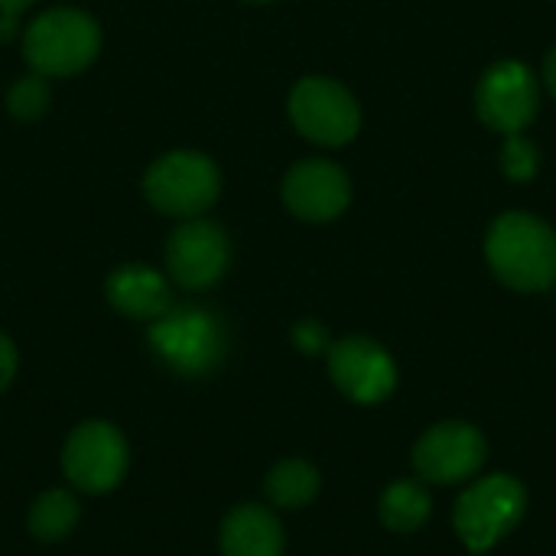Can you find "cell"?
<instances>
[{
	"label": "cell",
	"instance_id": "2e32d148",
	"mask_svg": "<svg viewBox=\"0 0 556 556\" xmlns=\"http://www.w3.org/2000/svg\"><path fill=\"white\" fill-rule=\"evenodd\" d=\"M319 489H323L319 469L309 459H300V456L280 459L264 479V495L280 511H303L306 505L316 502Z\"/></svg>",
	"mask_w": 556,
	"mask_h": 556
},
{
	"label": "cell",
	"instance_id": "52a82bcc",
	"mask_svg": "<svg viewBox=\"0 0 556 556\" xmlns=\"http://www.w3.org/2000/svg\"><path fill=\"white\" fill-rule=\"evenodd\" d=\"M476 114L502 137L525 134L541 114V75L521 59L492 62L476 85Z\"/></svg>",
	"mask_w": 556,
	"mask_h": 556
},
{
	"label": "cell",
	"instance_id": "7c38bea8",
	"mask_svg": "<svg viewBox=\"0 0 556 556\" xmlns=\"http://www.w3.org/2000/svg\"><path fill=\"white\" fill-rule=\"evenodd\" d=\"M352 202L349 173L323 156L300 160L283 176V205L303 222H332Z\"/></svg>",
	"mask_w": 556,
	"mask_h": 556
},
{
	"label": "cell",
	"instance_id": "d4e9b609",
	"mask_svg": "<svg viewBox=\"0 0 556 556\" xmlns=\"http://www.w3.org/2000/svg\"><path fill=\"white\" fill-rule=\"evenodd\" d=\"M554 3H556V0H554Z\"/></svg>",
	"mask_w": 556,
	"mask_h": 556
},
{
	"label": "cell",
	"instance_id": "8fae6325",
	"mask_svg": "<svg viewBox=\"0 0 556 556\" xmlns=\"http://www.w3.org/2000/svg\"><path fill=\"white\" fill-rule=\"evenodd\" d=\"M228 257H231L228 235L205 218L182 222L166 244L169 277L186 290H205L218 283L228 270Z\"/></svg>",
	"mask_w": 556,
	"mask_h": 556
},
{
	"label": "cell",
	"instance_id": "ba28073f",
	"mask_svg": "<svg viewBox=\"0 0 556 556\" xmlns=\"http://www.w3.org/2000/svg\"><path fill=\"white\" fill-rule=\"evenodd\" d=\"M489 459L485 433L469 420H440L420 433L410 463L427 485H466Z\"/></svg>",
	"mask_w": 556,
	"mask_h": 556
},
{
	"label": "cell",
	"instance_id": "6da1fadb",
	"mask_svg": "<svg viewBox=\"0 0 556 556\" xmlns=\"http://www.w3.org/2000/svg\"><path fill=\"white\" fill-rule=\"evenodd\" d=\"M485 261L515 293L556 287V228L534 212H502L485 231Z\"/></svg>",
	"mask_w": 556,
	"mask_h": 556
},
{
	"label": "cell",
	"instance_id": "7a4b0ae2",
	"mask_svg": "<svg viewBox=\"0 0 556 556\" xmlns=\"http://www.w3.org/2000/svg\"><path fill=\"white\" fill-rule=\"evenodd\" d=\"M528 511V489L518 476L492 472L476 476L463 485L456 508H453V528L456 538L469 554L482 556L495 551L521 521Z\"/></svg>",
	"mask_w": 556,
	"mask_h": 556
},
{
	"label": "cell",
	"instance_id": "d6986e66",
	"mask_svg": "<svg viewBox=\"0 0 556 556\" xmlns=\"http://www.w3.org/2000/svg\"><path fill=\"white\" fill-rule=\"evenodd\" d=\"M46 104H49V85H46L42 75H26V78H20V81L10 88V94H7V108H10V114L20 117V121H36V117L46 111Z\"/></svg>",
	"mask_w": 556,
	"mask_h": 556
},
{
	"label": "cell",
	"instance_id": "44dd1931",
	"mask_svg": "<svg viewBox=\"0 0 556 556\" xmlns=\"http://www.w3.org/2000/svg\"><path fill=\"white\" fill-rule=\"evenodd\" d=\"M33 3L36 0H0V39H13L20 13Z\"/></svg>",
	"mask_w": 556,
	"mask_h": 556
},
{
	"label": "cell",
	"instance_id": "ac0fdd59",
	"mask_svg": "<svg viewBox=\"0 0 556 556\" xmlns=\"http://www.w3.org/2000/svg\"><path fill=\"white\" fill-rule=\"evenodd\" d=\"M498 166H502L505 179L525 186L541 173V147L525 134H508V137H502Z\"/></svg>",
	"mask_w": 556,
	"mask_h": 556
},
{
	"label": "cell",
	"instance_id": "603a6c76",
	"mask_svg": "<svg viewBox=\"0 0 556 556\" xmlns=\"http://www.w3.org/2000/svg\"><path fill=\"white\" fill-rule=\"evenodd\" d=\"M541 85L547 88V94L556 101V42L544 52V62H541Z\"/></svg>",
	"mask_w": 556,
	"mask_h": 556
},
{
	"label": "cell",
	"instance_id": "4fadbf2b",
	"mask_svg": "<svg viewBox=\"0 0 556 556\" xmlns=\"http://www.w3.org/2000/svg\"><path fill=\"white\" fill-rule=\"evenodd\" d=\"M108 303L127 316V319H140V323H153L160 319L169 306H173V293L163 274H156L147 264H124L117 267L108 283H104Z\"/></svg>",
	"mask_w": 556,
	"mask_h": 556
},
{
	"label": "cell",
	"instance_id": "9a60e30c",
	"mask_svg": "<svg viewBox=\"0 0 556 556\" xmlns=\"http://www.w3.org/2000/svg\"><path fill=\"white\" fill-rule=\"evenodd\" d=\"M433 515V495L424 479H394L378 498V518L391 534H417Z\"/></svg>",
	"mask_w": 556,
	"mask_h": 556
},
{
	"label": "cell",
	"instance_id": "ffe728a7",
	"mask_svg": "<svg viewBox=\"0 0 556 556\" xmlns=\"http://www.w3.org/2000/svg\"><path fill=\"white\" fill-rule=\"evenodd\" d=\"M290 339H293V345L303 352V355H319V352H326L332 342H329V332H326V326L323 323H316V319H303V323H296L293 326V332H290Z\"/></svg>",
	"mask_w": 556,
	"mask_h": 556
},
{
	"label": "cell",
	"instance_id": "9c48e42d",
	"mask_svg": "<svg viewBox=\"0 0 556 556\" xmlns=\"http://www.w3.org/2000/svg\"><path fill=\"white\" fill-rule=\"evenodd\" d=\"M130 469V446L108 420L78 424L62 446V472L85 495L114 492Z\"/></svg>",
	"mask_w": 556,
	"mask_h": 556
},
{
	"label": "cell",
	"instance_id": "cb8c5ba5",
	"mask_svg": "<svg viewBox=\"0 0 556 556\" xmlns=\"http://www.w3.org/2000/svg\"><path fill=\"white\" fill-rule=\"evenodd\" d=\"M248 3H274V0H248Z\"/></svg>",
	"mask_w": 556,
	"mask_h": 556
},
{
	"label": "cell",
	"instance_id": "7402d4cb",
	"mask_svg": "<svg viewBox=\"0 0 556 556\" xmlns=\"http://www.w3.org/2000/svg\"><path fill=\"white\" fill-rule=\"evenodd\" d=\"M16 378V345L0 332V394L13 384Z\"/></svg>",
	"mask_w": 556,
	"mask_h": 556
},
{
	"label": "cell",
	"instance_id": "277c9868",
	"mask_svg": "<svg viewBox=\"0 0 556 556\" xmlns=\"http://www.w3.org/2000/svg\"><path fill=\"white\" fill-rule=\"evenodd\" d=\"M150 345L176 375L202 378L212 375L225 355V329L199 306H169L150 323Z\"/></svg>",
	"mask_w": 556,
	"mask_h": 556
},
{
	"label": "cell",
	"instance_id": "30bf717a",
	"mask_svg": "<svg viewBox=\"0 0 556 556\" xmlns=\"http://www.w3.org/2000/svg\"><path fill=\"white\" fill-rule=\"evenodd\" d=\"M326 368L339 394L352 404L375 407L397 391V362L368 336H345L326 349Z\"/></svg>",
	"mask_w": 556,
	"mask_h": 556
},
{
	"label": "cell",
	"instance_id": "3957f363",
	"mask_svg": "<svg viewBox=\"0 0 556 556\" xmlns=\"http://www.w3.org/2000/svg\"><path fill=\"white\" fill-rule=\"evenodd\" d=\"M101 46L98 23L72 7H55L42 16H36L23 36V52L36 75L42 78H62L81 72Z\"/></svg>",
	"mask_w": 556,
	"mask_h": 556
},
{
	"label": "cell",
	"instance_id": "e0dca14e",
	"mask_svg": "<svg viewBox=\"0 0 556 556\" xmlns=\"http://www.w3.org/2000/svg\"><path fill=\"white\" fill-rule=\"evenodd\" d=\"M78 518H81L78 498H75L68 489H49V492H42V495L33 502L26 525H29V534H33L36 541H42V544H59V541H65V538L75 531Z\"/></svg>",
	"mask_w": 556,
	"mask_h": 556
},
{
	"label": "cell",
	"instance_id": "5bb4252c",
	"mask_svg": "<svg viewBox=\"0 0 556 556\" xmlns=\"http://www.w3.org/2000/svg\"><path fill=\"white\" fill-rule=\"evenodd\" d=\"M222 556H283L287 538L280 518L264 505H238L218 531Z\"/></svg>",
	"mask_w": 556,
	"mask_h": 556
},
{
	"label": "cell",
	"instance_id": "5b68a950",
	"mask_svg": "<svg viewBox=\"0 0 556 556\" xmlns=\"http://www.w3.org/2000/svg\"><path fill=\"white\" fill-rule=\"evenodd\" d=\"M218 189V166L195 150H173L160 156L143 176V192L150 205L176 218H199L205 208L215 205Z\"/></svg>",
	"mask_w": 556,
	"mask_h": 556
},
{
	"label": "cell",
	"instance_id": "8992f818",
	"mask_svg": "<svg viewBox=\"0 0 556 556\" xmlns=\"http://www.w3.org/2000/svg\"><path fill=\"white\" fill-rule=\"evenodd\" d=\"M290 121L316 147H345L362 130L355 94L326 75H306L290 91Z\"/></svg>",
	"mask_w": 556,
	"mask_h": 556
}]
</instances>
